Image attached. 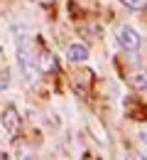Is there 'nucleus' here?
<instances>
[{"label": "nucleus", "instance_id": "obj_7", "mask_svg": "<svg viewBox=\"0 0 147 160\" xmlns=\"http://www.w3.org/2000/svg\"><path fill=\"white\" fill-rule=\"evenodd\" d=\"M132 86H135V89H145L147 86V74L145 72H137V74L132 77Z\"/></svg>", "mask_w": 147, "mask_h": 160}, {"label": "nucleus", "instance_id": "obj_5", "mask_svg": "<svg viewBox=\"0 0 147 160\" xmlns=\"http://www.w3.org/2000/svg\"><path fill=\"white\" fill-rule=\"evenodd\" d=\"M37 62H39V69L42 72H57L59 69V64H57V59H54V54L52 52H42V57H37Z\"/></svg>", "mask_w": 147, "mask_h": 160}, {"label": "nucleus", "instance_id": "obj_8", "mask_svg": "<svg viewBox=\"0 0 147 160\" xmlns=\"http://www.w3.org/2000/svg\"><path fill=\"white\" fill-rule=\"evenodd\" d=\"M140 140L147 145V126H142V128H140Z\"/></svg>", "mask_w": 147, "mask_h": 160}, {"label": "nucleus", "instance_id": "obj_9", "mask_svg": "<svg viewBox=\"0 0 147 160\" xmlns=\"http://www.w3.org/2000/svg\"><path fill=\"white\" fill-rule=\"evenodd\" d=\"M2 89H7V79H0V91Z\"/></svg>", "mask_w": 147, "mask_h": 160}, {"label": "nucleus", "instance_id": "obj_6", "mask_svg": "<svg viewBox=\"0 0 147 160\" xmlns=\"http://www.w3.org/2000/svg\"><path fill=\"white\" fill-rule=\"evenodd\" d=\"M120 2L130 10H145L147 8V0H120Z\"/></svg>", "mask_w": 147, "mask_h": 160}, {"label": "nucleus", "instance_id": "obj_3", "mask_svg": "<svg viewBox=\"0 0 147 160\" xmlns=\"http://www.w3.org/2000/svg\"><path fill=\"white\" fill-rule=\"evenodd\" d=\"M2 128H5V133L10 136V138H15L17 136V131H20V113H17V108L15 106H7L5 111H2Z\"/></svg>", "mask_w": 147, "mask_h": 160}, {"label": "nucleus", "instance_id": "obj_2", "mask_svg": "<svg viewBox=\"0 0 147 160\" xmlns=\"http://www.w3.org/2000/svg\"><path fill=\"white\" fill-rule=\"evenodd\" d=\"M115 42H118L120 49H125L130 54H135L142 47V37H140V32L132 25H118L115 27Z\"/></svg>", "mask_w": 147, "mask_h": 160}, {"label": "nucleus", "instance_id": "obj_1", "mask_svg": "<svg viewBox=\"0 0 147 160\" xmlns=\"http://www.w3.org/2000/svg\"><path fill=\"white\" fill-rule=\"evenodd\" d=\"M17 69H20L25 84H30V86H34L42 77V69H39V62L32 52V44L25 37H17Z\"/></svg>", "mask_w": 147, "mask_h": 160}, {"label": "nucleus", "instance_id": "obj_4", "mask_svg": "<svg viewBox=\"0 0 147 160\" xmlns=\"http://www.w3.org/2000/svg\"><path fill=\"white\" fill-rule=\"evenodd\" d=\"M88 47L86 44H81V42H74V44H69L66 47V59L71 62V64H84V62H88Z\"/></svg>", "mask_w": 147, "mask_h": 160}, {"label": "nucleus", "instance_id": "obj_10", "mask_svg": "<svg viewBox=\"0 0 147 160\" xmlns=\"http://www.w3.org/2000/svg\"><path fill=\"white\" fill-rule=\"evenodd\" d=\"M37 2H49V0H37Z\"/></svg>", "mask_w": 147, "mask_h": 160}]
</instances>
